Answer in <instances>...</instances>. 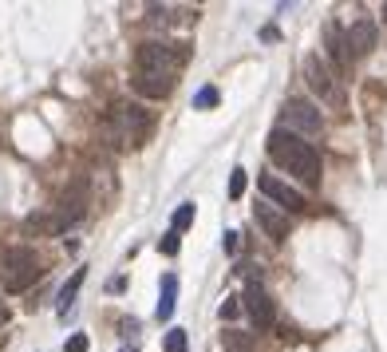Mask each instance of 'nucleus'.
<instances>
[{
    "instance_id": "0eeeda50",
    "label": "nucleus",
    "mask_w": 387,
    "mask_h": 352,
    "mask_svg": "<svg viewBox=\"0 0 387 352\" xmlns=\"http://www.w3.org/2000/svg\"><path fill=\"white\" fill-rule=\"evenodd\" d=\"M257 186H261V194L265 198H273L285 214H297V210H304V194L301 190H292L289 183H281L277 174H261L257 178Z\"/></svg>"
},
{
    "instance_id": "7ed1b4c3",
    "label": "nucleus",
    "mask_w": 387,
    "mask_h": 352,
    "mask_svg": "<svg viewBox=\"0 0 387 352\" xmlns=\"http://www.w3.org/2000/svg\"><path fill=\"white\" fill-rule=\"evenodd\" d=\"M40 273H44V269H40L36 254H32L28 245H16V250L4 254V289L8 293H24Z\"/></svg>"
},
{
    "instance_id": "6e6552de",
    "label": "nucleus",
    "mask_w": 387,
    "mask_h": 352,
    "mask_svg": "<svg viewBox=\"0 0 387 352\" xmlns=\"http://www.w3.org/2000/svg\"><path fill=\"white\" fill-rule=\"evenodd\" d=\"M245 309H249V316H253L257 328H269L273 325V301H269V293L261 289V281H249V289H245Z\"/></svg>"
},
{
    "instance_id": "5701e85b",
    "label": "nucleus",
    "mask_w": 387,
    "mask_h": 352,
    "mask_svg": "<svg viewBox=\"0 0 387 352\" xmlns=\"http://www.w3.org/2000/svg\"><path fill=\"white\" fill-rule=\"evenodd\" d=\"M221 245H226V254H237V234H226V238H221Z\"/></svg>"
},
{
    "instance_id": "20e7f679",
    "label": "nucleus",
    "mask_w": 387,
    "mask_h": 352,
    "mask_svg": "<svg viewBox=\"0 0 387 352\" xmlns=\"http://www.w3.org/2000/svg\"><path fill=\"white\" fill-rule=\"evenodd\" d=\"M186 60V52H170L166 44H143L139 48V72H166L174 75Z\"/></svg>"
},
{
    "instance_id": "423d86ee",
    "label": "nucleus",
    "mask_w": 387,
    "mask_h": 352,
    "mask_svg": "<svg viewBox=\"0 0 387 352\" xmlns=\"http://www.w3.org/2000/svg\"><path fill=\"white\" fill-rule=\"evenodd\" d=\"M304 79H308V87H313L324 103H340V91H336V84H332V72H328V63L320 60L316 52L313 56H304Z\"/></svg>"
},
{
    "instance_id": "9b49d317",
    "label": "nucleus",
    "mask_w": 387,
    "mask_h": 352,
    "mask_svg": "<svg viewBox=\"0 0 387 352\" xmlns=\"http://www.w3.org/2000/svg\"><path fill=\"white\" fill-rule=\"evenodd\" d=\"M375 48V24L372 20H356L348 28V52L352 56H368Z\"/></svg>"
},
{
    "instance_id": "4be33fe9",
    "label": "nucleus",
    "mask_w": 387,
    "mask_h": 352,
    "mask_svg": "<svg viewBox=\"0 0 387 352\" xmlns=\"http://www.w3.org/2000/svg\"><path fill=\"white\" fill-rule=\"evenodd\" d=\"M63 352H87V337H84V332H75V337L63 344Z\"/></svg>"
},
{
    "instance_id": "aec40b11",
    "label": "nucleus",
    "mask_w": 387,
    "mask_h": 352,
    "mask_svg": "<svg viewBox=\"0 0 387 352\" xmlns=\"http://www.w3.org/2000/svg\"><path fill=\"white\" fill-rule=\"evenodd\" d=\"M237 301H242V297H226V301H221V309H218L221 321H233V316L242 313V305H237Z\"/></svg>"
},
{
    "instance_id": "1a4fd4ad",
    "label": "nucleus",
    "mask_w": 387,
    "mask_h": 352,
    "mask_svg": "<svg viewBox=\"0 0 387 352\" xmlns=\"http://www.w3.org/2000/svg\"><path fill=\"white\" fill-rule=\"evenodd\" d=\"M134 87H139V95H146V99H162V95L174 91V75H166V72H139V75H134Z\"/></svg>"
},
{
    "instance_id": "39448f33",
    "label": "nucleus",
    "mask_w": 387,
    "mask_h": 352,
    "mask_svg": "<svg viewBox=\"0 0 387 352\" xmlns=\"http://www.w3.org/2000/svg\"><path fill=\"white\" fill-rule=\"evenodd\" d=\"M281 123H285L289 131H301V135H316L320 127H324L320 111H316L313 103H304V99H289L285 111H281Z\"/></svg>"
},
{
    "instance_id": "ddd939ff",
    "label": "nucleus",
    "mask_w": 387,
    "mask_h": 352,
    "mask_svg": "<svg viewBox=\"0 0 387 352\" xmlns=\"http://www.w3.org/2000/svg\"><path fill=\"white\" fill-rule=\"evenodd\" d=\"M174 305H178V277L166 273L162 285H158V321H170V316H174Z\"/></svg>"
},
{
    "instance_id": "393cba45",
    "label": "nucleus",
    "mask_w": 387,
    "mask_h": 352,
    "mask_svg": "<svg viewBox=\"0 0 387 352\" xmlns=\"http://www.w3.org/2000/svg\"><path fill=\"white\" fill-rule=\"evenodd\" d=\"M123 352H139V349H123Z\"/></svg>"
},
{
    "instance_id": "f3484780",
    "label": "nucleus",
    "mask_w": 387,
    "mask_h": 352,
    "mask_svg": "<svg viewBox=\"0 0 387 352\" xmlns=\"http://www.w3.org/2000/svg\"><path fill=\"white\" fill-rule=\"evenodd\" d=\"M178 230H170V234H162V238H158V250H162V254H166V257H174V254H178Z\"/></svg>"
},
{
    "instance_id": "a211bd4d",
    "label": "nucleus",
    "mask_w": 387,
    "mask_h": 352,
    "mask_svg": "<svg viewBox=\"0 0 387 352\" xmlns=\"http://www.w3.org/2000/svg\"><path fill=\"white\" fill-rule=\"evenodd\" d=\"M166 352H186V332H182V328H170V337H166Z\"/></svg>"
},
{
    "instance_id": "dca6fc26",
    "label": "nucleus",
    "mask_w": 387,
    "mask_h": 352,
    "mask_svg": "<svg viewBox=\"0 0 387 352\" xmlns=\"http://www.w3.org/2000/svg\"><path fill=\"white\" fill-rule=\"evenodd\" d=\"M194 214H198V210H194V202H182L178 210H174V230H186V226H194Z\"/></svg>"
},
{
    "instance_id": "b1692460",
    "label": "nucleus",
    "mask_w": 387,
    "mask_h": 352,
    "mask_svg": "<svg viewBox=\"0 0 387 352\" xmlns=\"http://www.w3.org/2000/svg\"><path fill=\"white\" fill-rule=\"evenodd\" d=\"M0 321H8V313H4V305H0Z\"/></svg>"
},
{
    "instance_id": "f03ea898",
    "label": "nucleus",
    "mask_w": 387,
    "mask_h": 352,
    "mask_svg": "<svg viewBox=\"0 0 387 352\" xmlns=\"http://www.w3.org/2000/svg\"><path fill=\"white\" fill-rule=\"evenodd\" d=\"M103 131H107V139L115 146H143L146 135H150V115H146L143 107H127V103H119V107L111 111V119H103Z\"/></svg>"
},
{
    "instance_id": "6ab92c4d",
    "label": "nucleus",
    "mask_w": 387,
    "mask_h": 352,
    "mask_svg": "<svg viewBox=\"0 0 387 352\" xmlns=\"http://www.w3.org/2000/svg\"><path fill=\"white\" fill-rule=\"evenodd\" d=\"M242 194H245V170L237 167V170L230 174V198H242Z\"/></svg>"
},
{
    "instance_id": "f257e3e1",
    "label": "nucleus",
    "mask_w": 387,
    "mask_h": 352,
    "mask_svg": "<svg viewBox=\"0 0 387 352\" xmlns=\"http://www.w3.org/2000/svg\"><path fill=\"white\" fill-rule=\"evenodd\" d=\"M269 158L281 170L297 174L304 186H320V155L313 151V143H304L301 135L277 127V131L269 135Z\"/></svg>"
},
{
    "instance_id": "f8f14e48",
    "label": "nucleus",
    "mask_w": 387,
    "mask_h": 352,
    "mask_svg": "<svg viewBox=\"0 0 387 352\" xmlns=\"http://www.w3.org/2000/svg\"><path fill=\"white\" fill-rule=\"evenodd\" d=\"M324 40H328V56H332V63H336V68H348V60H352L348 32H344L340 24H328L324 28Z\"/></svg>"
},
{
    "instance_id": "9d476101",
    "label": "nucleus",
    "mask_w": 387,
    "mask_h": 352,
    "mask_svg": "<svg viewBox=\"0 0 387 352\" xmlns=\"http://www.w3.org/2000/svg\"><path fill=\"white\" fill-rule=\"evenodd\" d=\"M253 218L273 242H285V238H289V214H281V210H273V206H257Z\"/></svg>"
},
{
    "instance_id": "4468645a",
    "label": "nucleus",
    "mask_w": 387,
    "mask_h": 352,
    "mask_svg": "<svg viewBox=\"0 0 387 352\" xmlns=\"http://www.w3.org/2000/svg\"><path fill=\"white\" fill-rule=\"evenodd\" d=\"M84 277H87L84 269H75V273H72V281H68V285L60 289V313H68V309L75 305V297H79V285H84Z\"/></svg>"
},
{
    "instance_id": "2eb2a0df",
    "label": "nucleus",
    "mask_w": 387,
    "mask_h": 352,
    "mask_svg": "<svg viewBox=\"0 0 387 352\" xmlns=\"http://www.w3.org/2000/svg\"><path fill=\"white\" fill-rule=\"evenodd\" d=\"M210 107H218V87H202L194 95V111H210Z\"/></svg>"
},
{
    "instance_id": "412c9836",
    "label": "nucleus",
    "mask_w": 387,
    "mask_h": 352,
    "mask_svg": "<svg viewBox=\"0 0 387 352\" xmlns=\"http://www.w3.org/2000/svg\"><path fill=\"white\" fill-rule=\"evenodd\" d=\"M226 349H230V352H245V349H249V340H245L242 332H226Z\"/></svg>"
}]
</instances>
